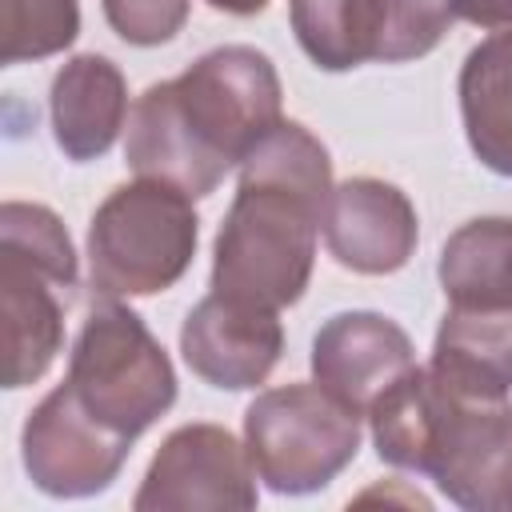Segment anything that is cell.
Returning <instances> with one entry per match:
<instances>
[{
	"label": "cell",
	"instance_id": "obj_1",
	"mask_svg": "<svg viewBox=\"0 0 512 512\" xmlns=\"http://www.w3.org/2000/svg\"><path fill=\"white\" fill-rule=\"evenodd\" d=\"M280 120L284 88L276 64L252 44H220L136 96L124 160L136 176L204 200Z\"/></svg>",
	"mask_w": 512,
	"mask_h": 512
},
{
	"label": "cell",
	"instance_id": "obj_2",
	"mask_svg": "<svg viewBox=\"0 0 512 512\" xmlns=\"http://www.w3.org/2000/svg\"><path fill=\"white\" fill-rule=\"evenodd\" d=\"M332 160L320 136L280 120L244 160L212 244V292L260 308H292L316 264Z\"/></svg>",
	"mask_w": 512,
	"mask_h": 512
},
{
	"label": "cell",
	"instance_id": "obj_3",
	"mask_svg": "<svg viewBox=\"0 0 512 512\" xmlns=\"http://www.w3.org/2000/svg\"><path fill=\"white\" fill-rule=\"evenodd\" d=\"M200 216L176 184L136 176L112 188L88 220V284L96 296L132 300L168 292L196 256Z\"/></svg>",
	"mask_w": 512,
	"mask_h": 512
},
{
	"label": "cell",
	"instance_id": "obj_4",
	"mask_svg": "<svg viewBox=\"0 0 512 512\" xmlns=\"http://www.w3.org/2000/svg\"><path fill=\"white\" fill-rule=\"evenodd\" d=\"M64 384L96 420L128 440L144 436L176 404V368L164 344L112 296H100L88 308L68 352Z\"/></svg>",
	"mask_w": 512,
	"mask_h": 512
},
{
	"label": "cell",
	"instance_id": "obj_5",
	"mask_svg": "<svg viewBox=\"0 0 512 512\" xmlns=\"http://www.w3.org/2000/svg\"><path fill=\"white\" fill-rule=\"evenodd\" d=\"M360 412L324 384L264 388L244 412V444L256 476L276 496L328 488L360 452Z\"/></svg>",
	"mask_w": 512,
	"mask_h": 512
},
{
	"label": "cell",
	"instance_id": "obj_6",
	"mask_svg": "<svg viewBox=\"0 0 512 512\" xmlns=\"http://www.w3.org/2000/svg\"><path fill=\"white\" fill-rule=\"evenodd\" d=\"M288 20L320 72L420 60L456 24L452 0H292Z\"/></svg>",
	"mask_w": 512,
	"mask_h": 512
},
{
	"label": "cell",
	"instance_id": "obj_7",
	"mask_svg": "<svg viewBox=\"0 0 512 512\" xmlns=\"http://www.w3.org/2000/svg\"><path fill=\"white\" fill-rule=\"evenodd\" d=\"M432 380L436 432L424 476L464 512H512V396L464 392L436 372Z\"/></svg>",
	"mask_w": 512,
	"mask_h": 512
},
{
	"label": "cell",
	"instance_id": "obj_8",
	"mask_svg": "<svg viewBox=\"0 0 512 512\" xmlns=\"http://www.w3.org/2000/svg\"><path fill=\"white\" fill-rule=\"evenodd\" d=\"M256 464L220 424H180L156 448L132 508L136 512H248L260 504Z\"/></svg>",
	"mask_w": 512,
	"mask_h": 512
},
{
	"label": "cell",
	"instance_id": "obj_9",
	"mask_svg": "<svg viewBox=\"0 0 512 512\" xmlns=\"http://www.w3.org/2000/svg\"><path fill=\"white\" fill-rule=\"evenodd\" d=\"M132 440L96 420L60 380L24 420L20 460L28 480L56 500H88L116 484Z\"/></svg>",
	"mask_w": 512,
	"mask_h": 512
},
{
	"label": "cell",
	"instance_id": "obj_10",
	"mask_svg": "<svg viewBox=\"0 0 512 512\" xmlns=\"http://www.w3.org/2000/svg\"><path fill=\"white\" fill-rule=\"evenodd\" d=\"M284 352V324L276 308L208 292L180 324V356L204 384L244 392L272 376Z\"/></svg>",
	"mask_w": 512,
	"mask_h": 512
},
{
	"label": "cell",
	"instance_id": "obj_11",
	"mask_svg": "<svg viewBox=\"0 0 512 512\" xmlns=\"http://www.w3.org/2000/svg\"><path fill=\"white\" fill-rule=\"evenodd\" d=\"M320 232L328 256L360 276L400 272L420 244V220L408 192L380 176H348L332 184Z\"/></svg>",
	"mask_w": 512,
	"mask_h": 512
},
{
	"label": "cell",
	"instance_id": "obj_12",
	"mask_svg": "<svg viewBox=\"0 0 512 512\" xmlns=\"http://www.w3.org/2000/svg\"><path fill=\"white\" fill-rule=\"evenodd\" d=\"M76 280L0 244V324H4V388L36 384L64 348V316Z\"/></svg>",
	"mask_w": 512,
	"mask_h": 512
},
{
	"label": "cell",
	"instance_id": "obj_13",
	"mask_svg": "<svg viewBox=\"0 0 512 512\" xmlns=\"http://www.w3.org/2000/svg\"><path fill=\"white\" fill-rule=\"evenodd\" d=\"M416 368L412 336L384 312L352 308L336 312L312 336V376L360 416L408 372Z\"/></svg>",
	"mask_w": 512,
	"mask_h": 512
},
{
	"label": "cell",
	"instance_id": "obj_14",
	"mask_svg": "<svg viewBox=\"0 0 512 512\" xmlns=\"http://www.w3.org/2000/svg\"><path fill=\"white\" fill-rule=\"evenodd\" d=\"M128 112V80L100 52H80L52 76V140L72 164L100 160L128 128Z\"/></svg>",
	"mask_w": 512,
	"mask_h": 512
},
{
	"label": "cell",
	"instance_id": "obj_15",
	"mask_svg": "<svg viewBox=\"0 0 512 512\" xmlns=\"http://www.w3.org/2000/svg\"><path fill=\"white\" fill-rule=\"evenodd\" d=\"M428 368L452 388L512 396V308L448 304Z\"/></svg>",
	"mask_w": 512,
	"mask_h": 512
},
{
	"label": "cell",
	"instance_id": "obj_16",
	"mask_svg": "<svg viewBox=\"0 0 512 512\" xmlns=\"http://www.w3.org/2000/svg\"><path fill=\"white\" fill-rule=\"evenodd\" d=\"M456 96L472 156L488 172L512 180V28L484 32L464 56Z\"/></svg>",
	"mask_w": 512,
	"mask_h": 512
},
{
	"label": "cell",
	"instance_id": "obj_17",
	"mask_svg": "<svg viewBox=\"0 0 512 512\" xmlns=\"http://www.w3.org/2000/svg\"><path fill=\"white\" fill-rule=\"evenodd\" d=\"M448 304L512 308V216H480L460 224L436 264Z\"/></svg>",
	"mask_w": 512,
	"mask_h": 512
},
{
	"label": "cell",
	"instance_id": "obj_18",
	"mask_svg": "<svg viewBox=\"0 0 512 512\" xmlns=\"http://www.w3.org/2000/svg\"><path fill=\"white\" fill-rule=\"evenodd\" d=\"M80 36V0H0V60L28 64L72 48Z\"/></svg>",
	"mask_w": 512,
	"mask_h": 512
},
{
	"label": "cell",
	"instance_id": "obj_19",
	"mask_svg": "<svg viewBox=\"0 0 512 512\" xmlns=\"http://www.w3.org/2000/svg\"><path fill=\"white\" fill-rule=\"evenodd\" d=\"M108 28L136 48H156L176 40L188 20L192 0H100Z\"/></svg>",
	"mask_w": 512,
	"mask_h": 512
},
{
	"label": "cell",
	"instance_id": "obj_20",
	"mask_svg": "<svg viewBox=\"0 0 512 512\" xmlns=\"http://www.w3.org/2000/svg\"><path fill=\"white\" fill-rule=\"evenodd\" d=\"M452 20L476 24L484 32L512 28V0H452Z\"/></svg>",
	"mask_w": 512,
	"mask_h": 512
},
{
	"label": "cell",
	"instance_id": "obj_21",
	"mask_svg": "<svg viewBox=\"0 0 512 512\" xmlns=\"http://www.w3.org/2000/svg\"><path fill=\"white\" fill-rule=\"evenodd\" d=\"M204 4L216 12H228V16H256L268 8V0H204Z\"/></svg>",
	"mask_w": 512,
	"mask_h": 512
}]
</instances>
